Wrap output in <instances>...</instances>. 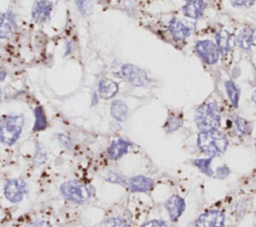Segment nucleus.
<instances>
[{
  "mask_svg": "<svg viewBox=\"0 0 256 227\" xmlns=\"http://www.w3.org/2000/svg\"><path fill=\"white\" fill-rule=\"evenodd\" d=\"M60 193L65 199L75 204H86L93 195L91 187L78 180H69L62 183Z\"/></svg>",
  "mask_w": 256,
  "mask_h": 227,
  "instance_id": "3",
  "label": "nucleus"
},
{
  "mask_svg": "<svg viewBox=\"0 0 256 227\" xmlns=\"http://www.w3.org/2000/svg\"><path fill=\"white\" fill-rule=\"evenodd\" d=\"M216 42H217L216 45L220 53L224 55L233 48V46L236 43V37L229 31L223 29L216 33Z\"/></svg>",
  "mask_w": 256,
  "mask_h": 227,
  "instance_id": "14",
  "label": "nucleus"
},
{
  "mask_svg": "<svg viewBox=\"0 0 256 227\" xmlns=\"http://www.w3.org/2000/svg\"><path fill=\"white\" fill-rule=\"evenodd\" d=\"M6 77V72L3 70H0V82H2Z\"/></svg>",
  "mask_w": 256,
  "mask_h": 227,
  "instance_id": "33",
  "label": "nucleus"
},
{
  "mask_svg": "<svg viewBox=\"0 0 256 227\" xmlns=\"http://www.w3.org/2000/svg\"><path fill=\"white\" fill-rule=\"evenodd\" d=\"M35 115V123H34V131H41L47 127V119L46 116L42 110V108L37 107L34 110Z\"/></svg>",
  "mask_w": 256,
  "mask_h": 227,
  "instance_id": "23",
  "label": "nucleus"
},
{
  "mask_svg": "<svg viewBox=\"0 0 256 227\" xmlns=\"http://www.w3.org/2000/svg\"><path fill=\"white\" fill-rule=\"evenodd\" d=\"M251 99H252V101L256 104V90L253 92V94H252V96H251Z\"/></svg>",
  "mask_w": 256,
  "mask_h": 227,
  "instance_id": "34",
  "label": "nucleus"
},
{
  "mask_svg": "<svg viewBox=\"0 0 256 227\" xmlns=\"http://www.w3.org/2000/svg\"><path fill=\"white\" fill-rule=\"evenodd\" d=\"M194 121L201 132L216 130L221 123L220 109L214 102L200 105L195 111Z\"/></svg>",
  "mask_w": 256,
  "mask_h": 227,
  "instance_id": "2",
  "label": "nucleus"
},
{
  "mask_svg": "<svg viewBox=\"0 0 256 227\" xmlns=\"http://www.w3.org/2000/svg\"><path fill=\"white\" fill-rule=\"evenodd\" d=\"M28 192V184L22 178H13L5 182L3 194L11 203H19Z\"/></svg>",
  "mask_w": 256,
  "mask_h": 227,
  "instance_id": "5",
  "label": "nucleus"
},
{
  "mask_svg": "<svg viewBox=\"0 0 256 227\" xmlns=\"http://www.w3.org/2000/svg\"><path fill=\"white\" fill-rule=\"evenodd\" d=\"M76 4L78 6V9H79L80 13L83 16H87V15L91 14L92 6L89 2H87V1H76Z\"/></svg>",
  "mask_w": 256,
  "mask_h": 227,
  "instance_id": "28",
  "label": "nucleus"
},
{
  "mask_svg": "<svg viewBox=\"0 0 256 227\" xmlns=\"http://www.w3.org/2000/svg\"><path fill=\"white\" fill-rule=\"evenodd\" d=\"M233 6H240V7H249L254 4V1H231Z\"/></svg>",
  "mask_w": 256,
  "mask_h": 227,
  "instance_id": "32",
  "label": "nucleus"
},
{
  "mask_svg": "<svg viewBox=\"0 0 256 227\" xmlns=\"http://www.w3.org/2000/svg\"><path fill=\"white\" fill-rule=\"evenodd\" d=\"M141 227H169L167 222L159 219H153L145 222Z\"/></svg>",
  "mask_w": 256,
  "mask_h": 227,
  "instance_id": "29",
  "label": "nucleus"
},
{
  "mask_svg": "<svg viewBox=\"0 0 256 227\" xmlns=\"http://www.w3.org/2000/svg\"><path fill=\"white\" fill-rule=\"evenodd\" d=\"M28 227H50V225L45 220H36L32 222Z\"/></svg>",
  "mask_w": 256,
  "mask_h": 227,
  "instance_id": "31",
  "label": "nucleus"
},
{
  "mask_svg": "<svg viewBox=\"0 0 256 227\" xmlns=\"http://www.w3.org/2000/svg\"><path fill=\"white\" fill-rule=\"evenodd\" d=\"M225 219V214L222 211L208 210L199 215L195 221V227H223Z\"/></svg>",
  "mask_w": 256,
  "mask_h": 227,
  "instance_id": "8",
  "label": "nucleus"
},
{
  "mask_svg": "<svg viewBox=\"0 0 256 227\" xmlns=\"http://www.w3.org/2000/svg\"><path fill=\"white\" fill-rule=\"evenodd\" d=\"M205 9V2L201 0H190L187 1L183 6L182 10L185 16L193 19H198L202 16Z\"/></svg>",
  "mask_w": 256,
  "mask_h": 227,
  "instance_id": "16",
  "label": "nucleus"
},
{
  "mask_svg": "<svg viewBox=\"0 0 256 227\" xmlns=\"http://www.w3.org/2000/svg\"><path fill=\"white\" fill-rule=\"evenodd\" d=\"M48 159V154H47V151L45 148H43L41 145L37 147L36 149V152H35V155H34V158H33V162L36 166H41L43 164L46 163Z\"/></svg>",
  "mask_w": 256,
  "mask_h": 227,
  "instance_id": "25",
  "label": "nucleus"
},
{
  "mask_svg": "<svg viewBox=\"0 0 256 227\" xmlns=\"http://www.w3.org/2000/svg\"><path fill=\"white\" fill-rule=\"evenodd\" d=\"M52 2L50 1H36L32 6V18L37 23L45 22L49 19L52 11Z\"/></svg>",
  "mask_w": 256,
  "mask_h": 227,
  "instance_id": "11",
  "label": "nucleus"
},
{
  "mask_svg": "<svg viewBox=\"0 0 256 227\" xmlns=\"http://www.w3.org/2000/svg\"><path fill=\"white\" fill-rule=\"evenodd\" d=\"M255 213H256V211H255Z\"/></svg>",
  "mask_w": 256,
  "mask_h": 227,
  "instance_id": "35",
  "label": "nucleus"
},
{
  "mask_svg": "<svg viewBox=\"0 0 256 227\" xmlns=\"http://www.w3.org/2000/svg\"><path fill=\"white\" fill-rule=\"evenodd\" d=\"M197 146L203 153L213 158L225 152L228 146V139L218 129L200 132L197 136Z\"/></svg>",
  "mask_w": 256,
  "mask_h": 227,
  "instance_id": "1",
  "label": "nucleus"
},
{
  "mask_svg": "<svg viewBox=\"0 0 256 227\" xmlns=\"http://www.w3.org/2000/svg\"><path fill=\"white\" fill-rule=\"evenodd\" d=\"M164 207L168 212L170 220L172 222H176L185 211L186 203L180 195L173 194L165 201Z\"/></svg>",
  "mask_w": 256,
  "mask_h": 227,
  "instance_id": "10",
  "label": "nucleus"
},
{
  "mask_svg": "<svg viewBox=\"0 0 256 227\" xmlns=\"http://www.w3.org/2000/svg\"><path fill=\"white\" fill-rule=\"evenodd\" d=\"M195 49L202 60L207 64H215L220 55V51L217 45L211 40H200L195 44Z\"/></svg>",
  "mask_w": 256,
  "mask_h": 227,
  "instance_id": "7",
  "label": "nucleus"
},
{
  "mask_svg": "<svg viewBox=\"0 0 256 227\" xmlns=\"http://www.w3.org/2000/svg\"><path fill=\"white\" fill-rule=\"evenodd\" d=\"M168 30L177 41H184L190 35V29L179 19L172 18L168 24Z\"/></svg>",
  "mask_w": 256,
  "mask_h": 227,
  "instance_id": "15",
  "label": "nucleus"
},
{
  "mask_svg": "<svg viewBox=\"0 0 256 227\" xmlns=\"http://www.w3.org/2000/svg\"><path fill=\"white\" fill-rule=\"evenodd\" d=\"M212 159L211 157L208 158H200V159H195L193 160V164L194 166H196L200 172H202L203 174L207 175V176H213L214 175V171L211 168V163H212Z\"/></svg>",
  "mask_w": 256,
  "mask_h": 227,
  "instance_id": "22",
  "label": "nucleus"
},
{
  "mask_svg": "<svg viewBox=\"0 0 256 227\" xmlns=\"http://www.w3.org/2000/svg\"><path fill=\"white\" fill-rule=\"evenodd\" d=\"M106 180L110 183L118 184L121 186H126V183H127V178L115 171H109L106 176Z\"/></svg>",
  "mask_w": 256,
  "mask_h": 227,
  "instance_id": "26",
  "label": "nucleus"
},
{
  "mask_svg": "<svg viewBox=\"0 0 256 227\" xmlns=\"http://www.w3.org/2000/svg\"><path fill=\"white\" fill-rule=\"evenodd\" d=\"M110 113L111 116L120 122H123L127 119L128 117V113H129V109L126 105L125 102H123L122 100H114L111 103V107H110Z\"/></svg>",
  "mask_w": 256,
  "mask_h": 227,
  "instance_id": "19",
  "label": "nucleus"
},
{
  "mask_svg": "<svg viewBox=\"0 0 256 227\" xmlns=\"http://www.w3.org/2000/svg\"><path fill=\"white\" fill-rule=\"evenodd\" d=\"M16 29V18L12 12L0 13V38H9Z\"/></svg>",
  "mask_w": 256,
  "mask_h": 227,
  "instance_id": "12",
  "label": "nucleus"
},
{
  "mask_svg": "<svg viewBox=\"0 0 256 227\" xmlns=\"http://www.w3.org/2000/svg\"><path fill=\"white\" fill-rule=\"evenodd\" d=\"M182 123H183V120H182L181 115L172 113L168 116V118L164 124V130L166 133L174 132L182 126Z\"/></svg>",
  "mask_w": 256,
  "mask_h": 227,
  "instance_id": "20",
  "label": "nucleus"
},
{
  "mask_svg": "<svg viewBox=\"0 0 256 227\" xmlns=\"http://www.w3.org/2000/svg\"><path fill=\"white\" fill-rule=\"evenodd\" d=\"M98 92L101 98L110 99L118 92V84L111 79H102L98 85Z\"/></svg>",
  "mask_w": 256,
  "mask_h": 227,
  "instance_id": "18",
  "label": "nucleus"
},
{
  "mask_svg": "<svg viewBox=\"0 0 256 227\" xmlns=\"http://www.w3.org/2000/svg\"><path fill=\"white\" fill-rule=\"evenodd\" d=\"M133 147V144L124 139H116L113 140L108 148V157L112 160H117L121 158L123 155L127 154L129 150Z\"/></svg>",
  "mask_w": 256,
  "mask_h": 227,
  "instance_id": "13",
  "label": "nucleus"
},
{
  "mask_svg": "<svg viewBox=\"0 0 256 227\" xmlns=\"http://www.w3.org/2000/svg\"><path fill=\"white\" fill-rule=\"evenodd\" d=\"M24 126L22 115H9L0 120V142L13 145L18 140Z\"/></svg>",
  "mask_w": 256,
  "mask_h": 227,
  "instance_id": "4",
  "label": "nucleus"
},
{
  "mask_svg": "<svg viewBox=\"0 0 256 227\" xmlns=\"http://www.w3.org/2000/svg\"><path fill=\"white\" fill-rule=\"evenodd\" d=\"M225 89L228 98L230 99L233 107L237 108L238 107V102H239V88L238 86L231 80H228L225 82Z\"/></svg>",
  "mask_w": 256,
  "mask_h": 227,
  "instance_id": "21",
  "label": "nucleus"
},
{
  "mask_svg": "<svg viewBox=\"0 0 256 227\" xmlns=\"http://www.w3.org/2000/svg\"><path fill=\"white\" fill-rule=\"evenodd\" d=\"M256 41V29L251 27H246L241 30L237 37V42L239 46L244 50H249L255 44Z\"/></svg>",
  "mask_w": 256,
  "mask_h": 227,
  "instance_id": "17",
  "label": "nucleus"
},
{
  "mask_svg": "<svg viewBox=\"0 0 256 227\" xmlns=\"http://www.w3.org/2000/svg\"><path fill=\"white\" fill-rule=\"evenodd\" d=\"M215 174L218 178L220 179H224L226 178L229 174H230V169L228 168V166L226 165H222L220 167H217L215 170Z\"/></svg>",
  "mask_w": 256,
  "mask_h": 227,
  "instance_id": "30",
  "label": "nucleus"
},
{
  "mask_svg": "<svg viewBox=\"0 0 256 227\" xmlns=\"http://www.w3.org/2000/svg\"><path fill=\"white\" fill-rule=\"evenodd\" d=\"M121 75L130 84L137 87L146 86L150 82L146 72L142 68L132 64H124L121 67Z\"/></svg>",
  "mask_w": 256,
  "mask_h": 227,
  "instance_id": "6",
  "label": "nucleus"
},
{
  "mask_svg": "<svg viewBox=\"0 0 256 227\" xmlns=\"http://www.w3.org/2000/svg\"><path fill=\"white\" fill-rule=\"evenodd\" d=\"M154 179L144 175H136L128 178L126 183V187L133 193H148L154 188Z\"/></svg>",
  "mask_w": 256,
  "mask_h": 227,
  "instance_id": "9",
  "label": "nucleus"
},
{
  "mask_svg": "<svg viewBox=\"0 0 256 227\" xmlns=\"http://www.w3.org/2000/svg\"><path fill=\"white\" fill-rule=\"evenodd\" d=\"M100 227H130V225L122 217H111L103 221Z\"/></svg>",
  "mask_w": 256,
  "mask_h": 227,
  "instance_id": "24",
  "label": "nucleus"
},
{
  "mask_svg": "<svg viewBox=\"0 0 256 227\" xmlns=\"http://www.w3.org/2000/svg\"><path fill=\"white\" fill-rule=\"evenodd\" d=\"M235 124L238 129L242 134H250L252 131V124L248 122L247 120L241 118V117H236L235 119Z\"/></svg>",
  "mask_w": 256,
  "mask_h": 227,
  "instance_id": "27",
  "label": "nucleus"
}]
</instances>
